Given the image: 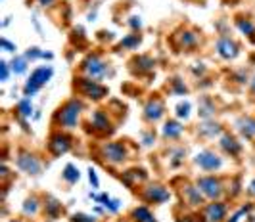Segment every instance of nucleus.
Segmentation results:
<instances>
[{
    "label": "nucleus",
    "mask_w": 255,
    "mask_h": 222,
    "mask_svg": "<svg viewBox=\"0 0 255 222\" xmlns=\"http://www.w3.org/2000/svg\"><path fill=\"white\" fill-rule=\"evenodd\" d=\"M115 129H117V121L114 119V111H110L108 107H98L89 115L87 123H85V131L90 136L108 140L110 136H114Z\"/></svg>",
    "instance_id": "3"
},
{
    "label": "nucleus",
    "mask_w": 255,
    "mask_h": 222,
    "mask_svg": "<svg viewBox=\"0 0 255 222\" xmlns=\"http://www.w3.org/2000/svg\"><path fill=\"white\" fill-rule=\"evenodd\" d=\"M15 167L21 170L23 174L38 176L44 170V163H42V159L37 153H33V151H29L25 148H21L15 153Z\"/></svg>",
    "instance_id": "13"
},
{
    "label": "nucleus",
    "mask_w": 255,
    "mask_h": 222,
    "mask_svg": "<svg viewBox=\"0 0 255 222\" xmlns=\"http://www.w3.org/2000/svg\"><path fill=\"white\" fill-rule=\"evenodd\" d=\"M89 180H90V184H92V188H94V190H98V188H100V180H98L96 170L92 169V167L89 169Z\"/></svg>",
    "instance_id": "43"
},
{
    "label": "nucleus",
    "mask_w": 255,
    "mask_h": 222,
    "mask_svg": "<svg viewBox=\"0 0 255 222\" xmlns=\"http://www.w3.org/2000/svg\"><path fill=\"white\" fill-rule=\"evenodd\" d=\"M128 71L134 77H150L155 71V60L148 54H136L128 60Z\"/></svg>",
    "instance_id": "19"
},
{
    "label": "nucleus",
    "mask_w": 255,
    "mask_h": 222,
    "mask_svg": "<svg viewBox=\"0 0 255 222\" xmlns=\"http://www.w3.org/2000/svg\"><path fill=\"white\" fill-rule=\"evenodd\" d=\"M136 197L148 207H157V205H163L171 199V190L167 188L165 184L148 180L142 188L136 190Z\"/></svg>",
    "instance_id": "7"
},
{
    "label": "nucleus",
    "mask_w": 255,
    "mask_h": 222,
    "mask_svg": "<svg viewBox=\"0 0 255 222\" xmlns=\"http://www.w3.org/2000/svg\"><path fill=\"white\" fill-rule=\"evenodd\" d=\"M83 111H85V102L73 96V98H67L64 104H60L56 107L54 115H52V129L54 131H75L81 123L83 117Z\"/></svg>",
    "instance_id": "2"
},
{
    "label": "nucleus",
    "mask_w": 255,
    "mask_h": 222,
    "mask_svg": "<svg viewBox=\"0 0 255 222\" xmlns=\"http://www.w3.org/2000/svg\"><path fill=\"white\" fill-rule=\"evenodd\" d=\"M52 75H54V67L52 66H42V67L33 69L31 77L27 78L25 86H23V96L33 98V96H35L42 86H46V84H48V80L52 78Z\"/></svg>",
    "instance_id": "14"
},
{
    "label": "nucleus",
    "mask_w": 255,
    "mask_h": 222,
    "mask_svg": "<svg viewBox=\"0 0 255 222\" xmlns=\"http://www.w3.org/2000/svg\"><path fill=\"white\" fill-rule=\"evenodd\" d=\"M46 149L52 157H62L73 149V136L67 131H52L46 142Z\"/></svg>",
    "instance_id": "15"
},
{
    "label": "nucleus",
    "mask_w": 255,
    "mask_h": 222,
    "mask_svg": "<svg viewBox=\"0 0 255 222\" xmlns=\"http://www.w3.org/2000/svg\"><path fill=\"white\" fill-rule=\"evenodd\" d=\"M167 92H169L171 96H184V94L190 92V86H188L180 77H173V78H169V82H167Z\"/></svg>",
    "instance_id": "30"
},
{
    "label": "nucleus",
    "mask_w": 255,
    "mask_h": 222,
    "mask_svg": "<svg viewBox=\"0 0 255 222\" xmlns=\"http://www.w3.org/2000/svg\"><path fill=\"white\" fill-rule=\"evenodd\" d=\"M0 44H2V50H4V52H15V44H13V42H10L6 37H2Z\"/></svg>",
    "instance_id": "44"
},
{
    "label": "nucleus",
    "mask_w": 255,
    "mask_h": 222,
    "mask_svg": "<svg viewBox=\"0 0 255 222\" xmlns=\"http://www.w3.org/2000/svg\"><path fill=\"white\" fill-rule=\"evenodd\" d=\"M219 107L213 96H202L198 102V117L200 119H215Z\"/></svg>",
    "instance_id": "28"
},
{
    "label": "nucleus",
    "mask_w": 255,
    "mask_h": 222,
    "mask_svg": "<svg viewBox=\"0 0 255 222\" xmlns=\"http://www.w3.org/2000/svg\"><path fill=\"white\" fill-rule=\"evenodd\" d=\"M229 203L225 199L207 201L204 207L196 211L198 222H225L229 219Z\"/></svg>",
    "instance_id": "12"
},
{
    "label": "nucleus",
    "mask_w": 255,
    "mask_h": 222,
    "mask_svg": "<svg viewBox=\"0 0 255 222\" xmlns=\"http://www.w3.org/2000/svg\"><path fill=\"white\" fill-rule=\"evenodd\" d=\"M10 64L8 62H0V71H2V82H6L8 77H10Z\"/></svg>",
    "instance_id": "42"
},
{
    "label": "nucleus",
    "mask_w": 255,
    "mask_h": 222,
    "mask_svg": "<svg viewBox=\"0 0 255 222\" xmlns=\"http://www.w3.org/2000/svg\"><path fill=\"white\" fill-rule=\"evenodd\" d=\"M186 153H188V149L184 146H171L167 149V169H180L184 165V161H186Z\"/></svg>",
    "instance_id": "25"
},
{
    "label": "nucleus",
    "mask_w": 255,
    "mask_h": 222,
    "mask_svg": "<svg viewBox=\"0 0 255 222\" xmlns=\"http://www.w3.org/2000/svg\"><path fill=\"white\" fill-rule=\"evenodd\" d=\"M21 215L27 219H33V221L42 217V196H38V194L27 196L21 205Z\"/></svg>",
    "instance_id": "24"
},
{
    "label": "nucleus",
    "mask_w": 255,
    "mask_h": 222,
    "mask_svg": "<svg viewBox=\"0 0 255 222\" xmlns=\"http://www.w3.org/2000/svg\"><path fill=\"white\" fill-rule=\"evenodd\" d=\"M171 46L175 48V52L179 54H190L196 52L202 44V35L194 29H186V27H180L177 29L173 35H171Z\"/></svg>",
    "instance_id": "8"
},
{
    "label": "nucleus",
    "mask_w": 255,
    "mask_h": 222,
    "mask_svg": "<svg viewBox=\"0 0 255 222\" xmlns=\"http://www.w3.org/2000/svg\"><path fill=\"white\" fill-rule=\"evenodd\" d=\"M69 222H100L96 215H89V213H73L67 217Z\"/></svg>",
    "instance_id": "36"
},
{
    "label": "nucleus",
    "mask_w": 255,
    "mask_h": 222,
    "mask_svg": "<svg viewBox=\"0 0 255 222\" xmlns=\"http://www.w3.org/2000/svg\"><path fill=\"white\" fill-rule=\"evenodd\" d=\"M246 196L250 197V199H255V176L252 178V182L248 184V188H246Z\"/></svg>",
    "instance_id": "45"
},
{
    "label": "nucleus",
    "mask_w": 255,
    "mask_h": 222,
    "mask_svg": "<svg viewBox=\"0 0 255 222\" xmlns=\"http://www.w3.org/2000/svg\"><path fill=\"white\" fill-rule=\"evenodd\" d=\"M196 184L200 188V192L205 196L207 201H219L227 196V184L225 178L219 174H200L196 178Z\"/></svg>",
    "instance_id": "9"
},
{
    "label": "nucleus",
    "mask_w": 255,
    "mask_h": 222,
    "mask_svg": "<svg viewBox=\"0 0 255 222\" xmlns=\"http://www.w3.org/2000/svg\"><path fill=\"white\" fill-rule=\"evenodd\" d=\"M234 25H236V29H238L244 37L252 42V44H255V23H254V19H250V17H248V15H244V13H238V15H234Z\"/></svg>",
    "instance_id": "27"
},
{
    "label": "nucleus",
    "mask_w": 255,
    "mask_h": 222,
    "mask_svg": "<svg viewBox=\"0 0 255 222\" xmlns=\"http://www.w3.org/2000/svg\"><path fill=\"white\" fill-rule=\"evenodd\" d=\"M173 186L177 188L179 203L182 207H186V209H190V211H198L200 207H204L205 203H207V199H205V196L200 192L196 180L190 182V180H186V178H175V180H173Z\"/></svg>",
    "instance_id": "5"
},
{
    "label": "nucleus",
    "mask_w": 255,
    "mask_h": 222,
    "mask_svg": "<svg viewBox=\"0 0 255 222\" xmlns=\"http://www.w3.org/2000/svg\"><path fill=\"white\" fill-rule=\"evenodd\" d=\"M125 219H127L125 222H157L153 211L148 205H136V207H132L127 213Z\"/></svg>",
    "instance_id": "26"
},
{
    "label": "nucleus",
    "mask_w": 255,
    "mask_h": 222,
    "mask_svg": "<svg viewBox=\"0 0 255 222\" xmlns=\"http://www.w3.org/2000/svg\"><path fill=\"white\" fill-rule=\"evenodd\" d=\"M240 44H238V40L232 39L229 33H221L217 39H215V52L221 60H225V62H232V60H236L238 56H240Z\"/></svg>",
    "instance_id": "16"
},
{
    "label": "nucleus",
    "mask_w": 255,
    "mask_h": 222,
    "mask_svg": "<svg viewBox=\"0 0 255 222\" xmlns=\"http://www.w3.org/2000/svg\"><path fill=\"white\" fill-rule=\"evenodd\" d=\"M62 178H64L65 182L69 184V186H73V184L79 182V178H81V172L77 169L73 163H67L64 167V172H62Z\"/></svg>",
    "instance_id": "32"
},
{
    "label": "nucleus",
    "mask_w": 255,
    "mask_h": 222,
    "mask_svg": "<svg viewBox=\"0 0 255 222\" xmlns=\"http://www.w3.org/2000/svg\"><path fill=\"white\" fill-rule=\"evenodd\" d=\"M65 215V205L58 199V197L44 194L42 196V217L46 222L58 221Z\"/></svg>",
    "instance_id": "21"
},
{
    "label": "nucleus",
    "mask_w": 255,
    "mask_h": 222,
    "mask_svg": "<svg viewBox=\"0 0 255 222\" xmlns=\"http://www.w3.org/2000/svg\"><path fill=\"white\" fill-rule=\"evenodd\" d=\"M31 115H33L31 98L23 96V98L17 102V105H15V117H17V121H27V119H31Z\"/></svg>",
    "instance_id": "31"
},
{
    "label": "nucleus",
    "mask_w": 255,
    "mask_h": 222,
    "mask_svg": "<svg viewBox=\"0 0 255 222\" xmlns=\"http://www.w3.org/2000/svg\"><path fill=\"white\" fill-rule=\"evenodd\" d=\"M165 113H167V105H165V100L159 96V94H152L144 105H142V121L148 125V127H153V125H157L159 121H163L165 119Z\"/></svg>",
    "instance_id": "11"
},
{
    "label": "nucleus",
    "mask_w": 255,
    "mask_h": 222,
    "mask_svg": "<svg viewBox=\"0 0 255 222\" xmlns=\"http://www.w3.org/2000/svg\"><path fill=\"white\" fill-rule=\"evenodd\" d=\"M223 132H225V127L215 121V119H202L198 125H196V136L200 138V140H205V142H209V140H219L221 136H223Z\"/></svg>",
    "instance_id": "20"
},
{
    "label": "nucleus",
    "mask_w": 255,
    "mask_h": 222,
    "mask_svg": "<svg viewBox=\"0 0 255 222\" xmlns=\"http://www.w3.org/2000/svg\"><path fill=\"white\" fill-rule=\"evenodd\" d=\"M242 138H238L236 134L232 132H223V136L217 140L219 151L225 157H232V159H240L244 153V144L240 142Z\"/></svg>",
    "instance_id": "18"
},
{
    "label": "nucleus",
    "mask_w": 255,
    "mask_h": 222,
    "mask_svg": "<svg viewBox=\"0 0 255 222\" xmlns=\"http://www.w3.org/2000/svg\"><path fill=\"white\" fill-rule=\"evenodd\" d=\"M250 98L255 100V75L252 77V82H250Z\"/></svg>",
    "instance_id": "47"
},
{
    "label": "nucleus",
    "mask_w": 255,
    "mask_h": 222,
    "mask_svg": "<svg viewBox=\"0 0 255 222\" xmlns=\"http://www.w3.org/2000/svg\"><path fill=\"white\" fill-rule=\"evenodd\" d=\"M230 82H236V84H240V86H246V84L252 82V75H250L248 69H238V71H234V73L230 75Z\"/></svg>",
    "instance_id": "33"
},
{
    "label": "nucleus",
    "mask_w": 255,
    "mask_h": 222,
    "mask_svg": "<svg viewBox=\"0 0 255 222\" xmlns=\"http://www.w3.org/2000/svg\"><path fill=\"white\" fill-rule=\"evenodd\" d=\"M23 56L27 58V62H37L40 58H44V52L40 48H37V46H31V48H27Z\"/></svg>",
    "instance_id": "38"
},
{
    "label": "nucleus",
    "mask_w": 255,
    "mask_h": 222,
    "mask_svg": "<svg viewBox=\"0 0 255 222\" xmlns=\"http://www.w3.org/2000/svg\"><path fill=\"white\" fill-rule=\"evenodd\" d=\"M79 75H85V77L102 82L106 78L114 77L115 69L100 52H90L79 64Z\"/></svg>",
    "instance_id": "4"
},
{
    "label": "nucleus",
    "mask_w": 255,
    "mask_h": 222,
    "mask_svg": "<svg viewBox=\"0 0 255 222\" xmlns=\"http://www.w3.org/2000/svg\"><path fill=\"white\" fill-rule=\"evenodd\" d=\"M234 131L242 140H255V115L244 113L234 121Z\"/></svg>",
    "instance_id": "23"
},
{
    "label": "nucleus",
    "mask_w": 255,
    "mask_h": 222,
    "mask_svg": "<svg viewBox=\"0 0 255 222\" xmlns=\"http://www.w3.org/2000/svg\"><path fill=\"white\" fill-rule=\"evenodd\" d=\"M134 155V146L130 140H104L96 148V157L106 167H123Z\"/></svg>",
    "instance_id": "1"
},
{
    "label": "nucleus",
    "mask_w": 255,
    "mask_h": 222,
    "mask_svg": "<svg viewBox=\"0 0 255 222\" xmlns=\"http://www.w3.org/2000/svg\"><path fill=\"white\" fill-rule=\"evenodd\" d=\"M54 2H56V0H38V4H40V6H52Z\"/></svg>",
    "instance_id": "48"
},
{
    "label": "nucleus",
    "mask_w": 255,
    "mask_h": 222,
    "mask_svg": "<svg viewBox=\"0 0 255 222\" xmlns=\"http://www.w3.org/2000/svg\"><path fill=\"white\" fill-rule=\"evenodd\" d=\"M119 222H123V221H119Z\"/></svg>",
    "instance_id": "49"
},
{
    "label": "nucleus",
    "mask_w": 255,
    "mask_h": 222,
    "mask_svg": "<svg viewBox=\"0 0 255 222\" xmlns=\"http://www.w3.org/2000/svg\"><path fill=\"white\" fill-rule=\"evenodd\" d=\"M142 44V35L140 33H128L125 35L123 39L117 42V46H115V50L117 52H134L138 46Z\"/></svg>",
    "instance_id": "29"
},
{
    "label": "nucleus",
    "mask_w": 255,
    "mask_h": 222,
    "mask_svg": "<svg viewBox=\"0 0 255 222\" xmlns=\"http://www.w3.org/2000/svg\"><path fill=\"white\" fill-rule=\"evenodd\" d=\"M10 67H12V71L15 75H23L27 71V67H29V62H27L25 56H15L12 60V64H10Z\"/></svg>",
    "instance_id": "35"
},
{
    "label": "nucleus",
    "mask_w": 255,
    "mask_h": 222,
    "mask_svg": "<svg viewBox=\"0 0 255 222\" xmlns=\"http://www.w3.org/2000/svg\"><path fill=\"white\" fill-rule=\"evenodd\" d=\"M194 167L200 169L204 174H215L219 170L225 167V159H223V153L221 151H215L213 148H204L200 149L194 159H192Z\"/></svg>",
    "instance_id": "10"
},
{
    "label": "nucleus",
    "mask_w": 255,
    "mask_h": 222,
    "mask_svg": "<svg viewBox=\"0 0 255 222\" xmlns=\"http://www.w3.org/2000/svg\"><path fill=\"white\" fill-rule=\"evenodd\" d=\"M127 25L130 27V31L132 33H140L142 31V19L138 17V15H130L127 21Z\"/></svg>",
    "instance_id": "40"
},
{
    "label": "nucleus",
    "mask_w": 255,
    "mask_h": 222,
    "mask_svg": "<svg viewBox=\"0 0 255 222\" xmlns=\"http://www.w3.org/2000/svg\"><path fill=\"white\" fill-rule=\"evenodd\" d=\"M190 73L194 75L196 80H202V78H207L205 77V75H207V67H205V64H202V62H196V64L190 66Z\"/></svg>",
    "instance_id": "37"
},
{
    "label": "nucleus",
    "mask_w": 255,
    "mask_h": 222,
    "mask_svg": "<svg viewBox=\"0 0 255 222\" xmlns=\"http://www.w3.org/2000/svg\"><path fill=\"white\" fill-rule=\"evenodd\" d=\"M119 180L127 186L128 190L136 192L144 184L150 180V174L144 167H128V169L119 172Z\"/></svg>",
    "instance_id": "17"
},
{
    "label": "nucleus",
    "mask_w": 255,
    "mask_h": 222,
    "mask_svg": "<svg viewBox=\"0 0 255 222\" xmlns=\"http://www.w3.org/2000/svg\"><path fill=\"white\" fill-rule=\"evenodd\" d=\"M190 117V102H180L177 105V119H188Z\"/></svg>",
    "instance_id": "39"
},
{
    "label": "nucleus",
    "mask_w": 255,
    "mask_h": 222,
    "mask_svg": "<svg viewBox=\"0 0 255 222\" xmlns=\"http://www.w3.org/2000/svg\"><path fill=\"white\" fill-rule=\"evenodd\" d=\"M73 90L75 94H79V98H87L90 102H102L110 96V88L100 82V80H94L85 75H77L73 78Z\"/></svg>",
    "instance_id": "6"
},
{
    "label": "nucleus",
    "mask_w": 255,
    "mask_h": 222,
    "mask_svg": "<svg viewBox=\"0 0 255 222\" xmlns=\"http://www.w3.org/2000/svg\"><path fill=\"white\" fill-rule=\"evenodd\" d=\"M8 222H35V221H33V219H27V217L21 215V217H13V219H10Z\"/></svg>",
    "instance_id": "46"
},
{
    "label": "nucleus",
    "mask_w": 255,
    "mask_h": 222,
    "mask_svg": "<svg viewBox=\"0 0 255 222\" xmlns=\"http://www.w3.org/2000/svg\"><path fill=\"white\" fill-rule=\"evenodd\" d=\"M155 129L153 127H146L144 131L140 132V146H144V148H152L153 144H155Z\"/></svg>",
    "instance_id": "34"
},
{
    "label": "nucleus",
    "mask_w": 255,
    "mask_h": 222,
    "mask_svg": "<svg viewBox=\"0 0 255 222\" xmlns=\"http://www.w3.org/2000/svg\"><path fill=\"white\" fill-rule=\"evenodd\" d=\"M104 207H106V211H108V213L115 215V213L119 211V207H121V205H119V199H114V197H110V201H108Z\"/></svg>",
    "instance_id": "41"
},
{
    "label": "nucleus",
    "mask_w": 255,
    "mask_h": 222,
    "mask_svg": "<svg viewBox=\"0 0 255 222\" xmlns=\"http://www.w3.org/2000/svg\"><path fill=\"white\" fill-rule=\"evenodd\" d=\"M184 134V125L180 123V119H165L163 127H161V138L167 144H175L179 142Z\"/></svg>",
    "instance_id": "22"
}]
</instances>
